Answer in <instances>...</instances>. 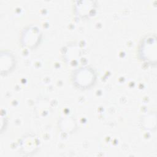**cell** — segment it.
I'll return each instance as SVG.
<instances>
[{"label":"cell","mask_w":157,"mask_h":157,"mask_svg":"<svg viewBox=\"0 0 157 157\" xmlns=\"http://www.w3.org/2000/svg\"><path fill=\"white\" fill-rule=\"evenodd\" d=\"M144 47L148 48V52L144 55V58L145 60L156 61V38H147L143 44Z\"/></svg>","instance_id":"1"}]
</instances>
